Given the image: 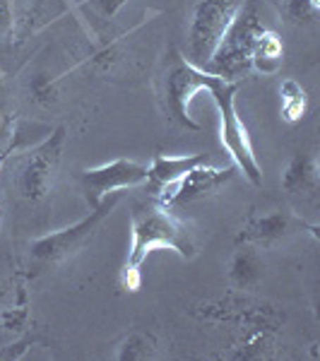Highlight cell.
<instances>
[{
    "instance_id": "10",
    "label": "cell",
    "mask_w": 320,
    "mask_h": 361,
    "mask_svg": "<svg viewBox=\"0 0 320 361\" xmlns=\"http://www.w3.org/2000/svg\"><path fill=\"white\" fill-rule=\"evenodd\" d=\"M66 10L63 0H13V37L25 42L29 34L66 15Z\"/></svg>"
},
{
    "instance_id": "27",
    "label": "cell",
    "mask_w": 320,
    "mask_h": 361,
    "mask_svg": "<svg viewBox=\"0 0 320 361\" xmlns=\"http://www.w3.org/2000/svg\"><path fill=\"white\" fill-rule=\"evenodd\" d=\"M311 3H313V5H318V8H320V0H311Z\"/></svg>"
},
{
    "instance_id": "7",
    "label": "cell",
    "mask_w": 320,
    "mask_h": 361,
    "mask_svg": "<svg viewBox=\"0 0 320 361\" xmlns=\"http://www.w3.org/2000/svg\"><path fill=\"white\" fill-rule=\"evenodd\" d=\"M140 183H147V164L135 159H113L109 164L82 171V188L90 207L101 205L104 197L111 193L135 188Z\"/></svg>"
},
{
    "instance_id": "6",
    "label": "cell",
    "mask_w": 320,
    "mask_h": 361,
    "mask_svg": "<svg viewBox=\"0 0 320 361\" xmlns=\"http://www.w3.org/2000/svg\"><path fill=\"white\" fill-rule=\"evenodd\" d=\"M241 5L236 0H200L193 10L188 27V58L193 66L205 68L224 32L234 22Z\"/></svg>"
},
{
    "instance_id": "15",
    "label": "cell",
    "mask_w": 320,
    "mask_h": 361,
    "mask_svg": "<svg viewBox=\"0 0 320 361\" xmlns=\"http://www.w3.org/2000/svg\"><path fill=\"white\" fill-rule=\"evenodd\" d=\"M282 188L289 193H313L318 188V157L296 152L282 173Z\"/></svg>"
},
{
    "instance_id": "1",
    "label": "cell",
    "mask_w": 320,
    "mask_h": 361,
    "mask_svg": "<svg viewBox=\"0 0 320 361\" xmlns=\"http://www.w3.org/2000/svg\"><path fill=\"white\" fill-rule=\"evenodd\" d=\"M156 248H168L181 258H193L197 253L190 231L173 217L171 209L159 202H135L130 212V248L121 270V287L125 292L140 289V267Z\"/></svg>"
},
{
    "instance_id": "26",
    "label": "cell",
    "mask_w": 320,
    "mask_h": 361,
    "mask_svg": "<svg viewBox=\"0 0 320 361\" xmlns=\"http://www.w3.org/2000/svg\"><path fill=\"white\" fill-rule=\"evenodd\" d=\"M8 292H10V287H8V284H5V282H0V301L5 299V294H8Z\"/></svg>"
},
{
    "instance_id": "13",
    "label": "cell",
    "mask_w": 320,
    "mask_h": 361,
    "mask_svg": "<svg viewBox=\"0 0 320 361\" xmlns=\"http://www.w3.org/2000/svg\"><path fill=\"white\" fill-rule=\"evenodd\" d=\"M207 154H156L152 159V164L147 166V183L156 185V188H164V185H171L173 180H178L183 173H188L190 169L207 164Z\"/></svg>"
},
{
    "instance_id": "17",
    "label": "cell",
    "mask_w": 320,
    "mask_h": 361,
    "mask_svg": "<svg viewBox=\"0 0 320 361\" xmlns=\"http://www.w3.org/2000/svg\"><path fill=\"white\" fill-rule=\"evenodd\" d=\"M282 58H284L282 39H279L272 29H263L260 37L255 39L251 68H255L263 75H275L277 70L282 68Z\"/></svg>"
},
{
    "instance_id": "28",
    "label": "cell",
    "mask_w": 320,
    "mask_h": 361,
    "mask_svg": "<svg viewBox=\"0 0 320 361\" xmlns=\"http://www.w3.org/2000/svg\"><path fill=\"white\" fill-rule=\"evenodd\" d=\"M0 222H3V207H0Z\"/></svg>"
},
{
    "instance_id": "8",
    "label": "cell",
    "mask_w": 320,
    "mask_h": 361,
    "mask_svg": "<svg viewBox=\"0 0 320 361\" xmlns=\"http://www.w3.org/2000/svg\"><path fill=\"white\" fill-rule=\"evenodd\" d=\"M236 173V166H212L207 164H200L195 169H190L188 173H183L178 180H173L171 185H164L156 195V202L164 205L166 209H173L178 205H185V202H193L197 197L207 195V193H214L217 188H222L226 180H231Z\"/></svg>"
},
{
    "instance_id": "2",
    "label": "cell",
    "mask_w": 320,
    "mask_h": 361,
    "mask_svg": "<svg viewBox=\"0 0 320 361\" xmlns=\"http://www.w3.org/2000/svg\"><path fill=\"white\" fill-rule=\"evenodd\" d=\"M193 80H195V90L207 92L212 104L217 106L219 135H222V145L226 147V152L234 159V166L241 169L243 176L251 180L253 185H260L263 183V171H260V164H258V159H255L246 126H243L241 116L236 111L238 82L217 78V75H209L197 66L193 70Z\"/></svg>"
},
{
    "instance_id": "5",
    "label": "cell",
    "mask_w": 320,
    "mask_h": 361,
    "mask_svg": "<svg viewBox=\"0 0 320 361\" xmlns=\"http://www.w3.org/2000/svg\"><path fill=\"white\" fill-rule=\"evenodd\" d=\"M63 145H66V128L58 126L46 135L42 142L27 149L17 173V188L25 200L39 202L51 193L56 180V171L61 166Z\"/></svg>"
},
{
    "instance_id": "4",
    "label": "cell",
    "mask_w": 320,
    "mask_h": 361,
    "mask_svg": "<svg viewBox=\"0 0 320 361\" xmlns=\"http://www.w3.org/2000/svg\"><path fill=\"white\" fill-rule=\"evenodd\" d=\"M118 200H121V193H111L109 197H104L101 205L92 207V212L87 214L85 219L32 241V246H29V258L42 265H58V263H63V260L78 255L80 250L97 236L99 226L106 222V217H111Z\"/></svg>"
},
{
    "instance_id": "23",
    "label": "cell",
    "mask_w": 320,
    "mask_h": 361,
    "mask_svg": "<svg viewBox=\"0 0 320 361\" xmlns=\"http://www.w3.org/2000/svg\"><path fill=\"white\" fill-rule=\"evenodd\" d=\"M0 37H13V5L0 0Z\"/></svg>"
},
{
    "instance_id": "18",
    "label": "cell",
    "mask_w": 320,
    "mask_h": 361,
    "mask_svg": "<svg viewBox=\"0 0 320 361\" xmlns=\"http://www.w3.org/2000/svg\"><path fill=\"white\" fill-rule=\"evenodd\" d=\"M279 94H282V118L287 123H296L301 121L308 111V94L296 80H284L279 87Z\"/></svg>"
},
{
    "instance_id": "21",
    "label": "cell",
    "mask_w": 320,
    "mask_h": 361,
    "mask_svg": "<svg viewBox=\"0 0 320 361\" xmlns=\"http://www.w3.org/2000/svg\"><path fill=\"white\" fill-rule=\"evenodd\" d=\"M29 323V311H27V304L25 299L20 301L17 306H10V308H3L0 311V325L10 333H22Z\"/></svg>"
},
{
    "instance_id": "14",
    "label": "cell",
    "mask_w": 320,
    "mask_h": 361,
    "mask_svg": "<svg viewBox=\"0 0 320 361\" xmlns=\"http://www.w3.org/2000/svg\"><path fill=\"white\" fill-rule=\"evenodd\" d=\"M248 296L241 294H226V296H217V299H207L200 301L190 308V313L197 320H205V323H234L238 325L241 320L243 308L248 306Z\"/></svg>"
},
{
    "instance_id": "11",
    "label": "cell",
    "mask_w": 320,
    "mask_h": 361,
    "mask_svg": "<svg viewBox=\"0 0 320 361\" xmlns=\"http://www.w3.org/2000/svg\"><path fill=\"white\" fill-rule=\"evenodd\" d=\"M304 222L294 219L289 212H270L263 217H251L243 229L236 234V243H251V246H275L277 241H282L284 236H289L294 231V226H299Z\"/></svg>"
},
{
    "instance_id": "24",
    "label": "cell",
    "mask_w": 320,
    "mask_h": 361,
    "mask_svg": "<svg viewBox=\"0 0 320 361\" xmlns=\"http://www.w3.org/2000/svg\"><path fill=\"white\" fill-rule=\"evenodd\" d=\"M90 3L94 5V10L101 17H113L128 3V0H90Z\"/></svg>"
},
{
    "instance_id": "25",
    "label": "cell",
    "mask_w": 320,
    "mask_h": 361,
    "mask_svg": "<svg viewBox=\"0 0 320 361\" xmlns=\"http://www.w3.org/2000/svg\"><path fill=\"white\" fill-rule=\"evenodd\" d=\"M8 137H10V123H8V118L3 116V111H0V147L8 142Z\"/></svg>"
},
{
    "instance_id": "20",
    "label": "cell",
    "mask_w": 320,
    "mask_h": 361,
    "mask_svg": "<svg viewBox=\"0 0 320 361\" xmlns=\"http://www.w3.org/2000/svg\"><path fill=\"white\" fill-rule=\"evenodd\" d=\"M318 10L311 0H284V13L296 25H313L318 20Z\"/></svg>"
},
{
    "instance_id": "12",
    "label": "cell",
    "mask_w": 320,
    "mask_h": 361,
    "mask_svg": "<svg viewBox=\"0 0 320 361\" xmlns=\"http://www.w3.org/2000/svg\"><path fill=\"white\" fill-rule=\"evenodd\" d=\"M265 275V263L258 248L251 243H238L229 260V282L234 284L238 292H248V289L258 287L260 279Z\"/></svg>"
},
{
    "instance_id": "9",
    "label": "cell",
    "mask_w": 320,
    "mask_h": 361,
    "mask_svg": "<svg viewBox=\"0 0 320 361\" xmlns=\"http://www.w3.org/2000/svg\"><path fill=\"white\" fill-rule=\"evenodd\" d=\"M195 94L197 92L193 85V63L185 61V58H176V63L166 73V109L188 130H200V123H195L188 111Z\"/></svg>"
},
{
    "instance_id": "16",
    "label": "cell",
    "mask_w": 320,
    "mask_h": 361,
    "mask_svg": "<svg viewBox=\"0 0 320 361\" xmlns=\"http://www.w3.org/2000/svg\"><path fill=\"white\" fill-rule=\"evenodd\" d=\"M277 349V333H265V330H248L243 333V340L236 342L234 347H229L226 352H222L219 357L222 359H270L275 357Z\"/></svg>"
},
{
    "instance_id": "3",
    "label": "cell",
    "mask_w": 320,
    "mask_h": 361,
    "mask_svg": "<svg viewBox=\"0 0 320 361\" xmlns=\"http://www.w3.org/2000/svg\"><path fill=\"white\" fill-rule=\"evenodd\" d=\"M265 29L260 10L253 0H248L243 8H238V13L234 17V22L229 25V29L224 32L222 42L214 49L212 58L207 61L205 73L217 75L224 80H238L251 70V56H253V46L255 39L260 37V32Z\"/></svg>"
},
{
    "instance_id": "22",
    "label": "cell",
    "mask_w": 320,
    "mask_h": 361,
    "mask_svg": "<svg viewBox=\"0 0 320 361\" xmlns=\"http://www.w3.org/2000/svg\"><path fill=\"white\" fill-rule=\"evenodd\" d=\"M32 345H34L32 337H22V340L8 342V345L0 347V361H17V359H22L29 352V349H32Z\"/></svg>"
},
{
    "instance_id": "19",
    "label": "cell",
    "mask_w": 320,
    "mask_h": 361,
    "mask_svg": "<svg viewBox=\"0 0 320 361\" xmlns=\"http://www.w3.org/2000/svg\"><path fill=\"white\" fill-rule=\"evenodd\" d=\"M154 354V345L147 335L142 333H133L128 335L121 347L116 349V359L118 361H142V359H149Z\"/></svg>"
}]
</instances>
